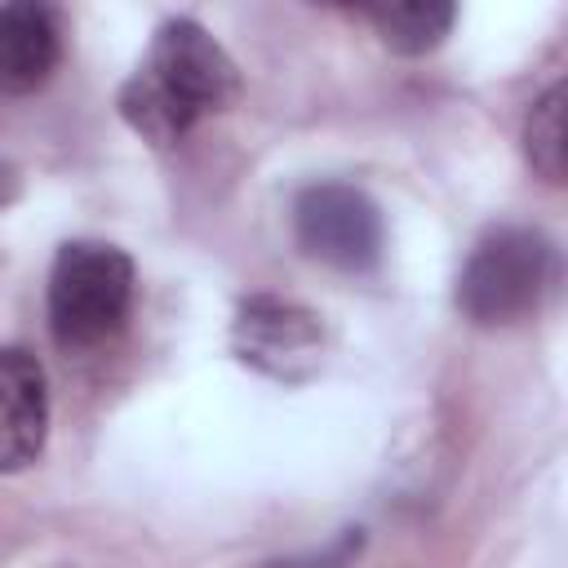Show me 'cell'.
Returning a JSON list of instances; mask_svg holds the SVG:
<instances>
[{
    "label": "cell",
    "instance_id": "cell-1",
    "mask_svg": "<svg viewBox=\"0 0 568 568\" xmlns=\"http://www.w3.org/2000/svg\"><path fill=\"white\" fill-rule=\"evenodd\" d=\"M240 98V71L231 53L195 22L169 18L138 75L120 89V115L151 146H173L204 115L226 111Z\"/></svg>",
    "mask_w": 568,
    "mask_h": 568
},
{
    "label": "cell",
    "instance_id": "cell-2",
    "mask_svg": "<svg viewBox=\"0 0 568 568\" xmlns=\"http://www.w3.org/2000/svg\"><path fill=\"white\" fill-rule=\"evenodd\" d=\"M133 306V257L102 240H71L49 271V328L62 351L111 342Z\"/></svg>",
    "mask_w": 568,
    "mask_h": 568
},
{
    "label": "cell",
    "instance_id": "cell-3",
    "mask_svg": "<svg viewBox=\"0 0 568 568\" xmlns=\"http://www.w3.org/2000/svg\"><path fill=\"white\" fill-rule=\"evenodd\" d=\"M555 284V244L532 226H493L457 275V306L470 324H515Z\"/></svg>",
    "mask_w": 568,
    "mask_h": 568
},
{
    "label": "cell",
    "instance_id": "cell-4",
    "mask_svg": "<svg viewBox=\"0 0 568 568\" xmlns=\"http://www.w3.org/2000/svg\"><path fill=\"white\" fill-rule=\"evenodd\" d=\"M293 231L306 257L333 271H373L386 248V226L368 191L351 182H315L293 204Z\"/></svg>",
    "mask_w": 568,
    "mask_h": 568
},
{
    "label": "cell",
    "instance_id": "cell-5",
    "mask_svg": "<svg viewBox=\"0 0 568 568\" xmlns=\"http://www.w3.org/2000/svg\"><path fill=\"white\" fill-rule=\"evenodd\" d=\"M231 346L248 368H257L284 386H297L324 359V324L302 302L257 293V297L240 302L235 324H231Z\"/></svg>",
    "mask_w": 568,
    "mask_h": 568
},
{
    "label": "cell",
    "instance_id": "cell-6",
    "mask_svg": "<svg viewBox=\"0 0 568 568\" xmlns=\"http://www.w3.org/2000/svg\"><path fill=\"white\" fill-rule=\"evenodd\" d=\"M49 435V382L44 364L22 351H0V475L27 470Z\"/></svg>",
    "mask_w": 568,
    "mask_h": 568
},
{
    "label": "cell",
    "instance_id": "cell-7",
    "mask_svg": "<svg viewBox=\"0 0 568 568\" xmlns=\"http://www.w3.org/2000/svg\"><path fill=\"white\" fill-rule=\"evenodd\" d=\"M62 58V27L49 4H4L0 9V93L22 98L49 84Z\"/></svg>",
    "mask_w": 568,
    "mask_h": 568
},
{
    "label": "cell",
    "instance_id": "cell-8",
    "mask_svg": "<svg viewBox=\"0 0 568 568\" xmlns=\"http://www.w3.org/2000/svg\"><path fill=\"white\" fill-rule=\"evenodd\" d=\"M364 18L377 27L386 49L417 58V53H430L444 44V36L457 22V9L439 4V0H408V4H373V9H364Z\"/></svg>",
    "mask_w": 568,
    "mask_h": 568
},
{
    "label": "cell",
    "instance_id": "cell-9",
    "mask_svg": "<svg viewBox=\"0 0 568 568\" xmlns=\"http://www.w3.org/2000/svg\"><path fill=\"white\" fill-rule=\"evenodd\" d=\"M564 106H568V89H564V84H550V89L532 102L528 124H524V151H528V164H532L546 182H564V173H568Z\"/></svg>",
    "mask_w": 568,
    "mask_h": 568
},
{
    "label": "cell",
    "instance_id": "cell-10",
    "mask_svg": "<svg viewBox=\"0 0 568 568\" xmlns=\"http://www.w3.org/2000/svg\"><path fill=\"white\" fill-rule=\"evenodd\" d=\"M364 546V532L359 528H342L324 550H311V555H297V559H275V564H262V568H346Z\"/></svg>",
    "mask_w": 568,
    "mask_h": 568
},
{
    "label": "cell",
    "instance_id": "cell-11",
    "mask_svg": "<svg viewBox=\"0 0 568 568\" xmlns=\"http://www.w3.org/2000/svg\"><path fill=\"white\" fill-rule=\"evenodd\" d=\"M0 204H4V186H0Z\"/></svg>",
    "mask_w": 568,
    "mask_h": 568
}]
</instances>
